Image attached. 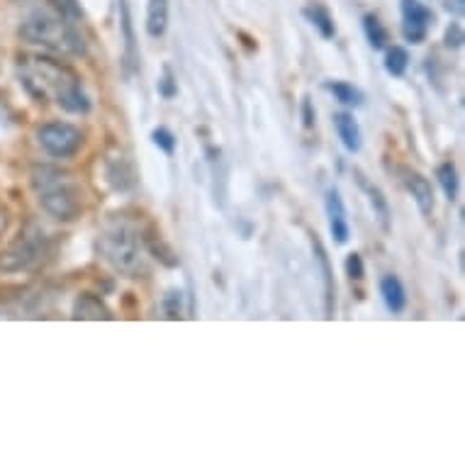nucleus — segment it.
Listing matches in <instances>:
<instances>
[{
  "instance_id": "nucleus-1",
  "label": "nucleus",
  "mask_w": 465,
  "mask_h": 465,
  "mask_svg": "<svg viewBox=\"0 0 465 465\" xmlns=\"http://www.w3.org/2000/svg\"><path fill=\"white\" fill-rule=\"evenodd\" d=\"M20 83L39 102L54 101L64 112L88 115L93 108L88 93L83 88L81 76L71 66L49 56L25 54L18 59Z\"/></svg>"
},
{
  "instance_id": "nucleus-2",
  "label": "nucleus",
  "mask_w": 465,
  "mask_h": 465,
  "mask_svg": "<svg viewBox=\"0 0 465 465\" xmlns=\"http://www.w3.org/2000/svg\"><path fill=\"white\" fill-rule=\"evenodd\" d=\"M29 183L42 210L52 219L73 222L83 215L86 195L73 174L56 166H35L29 174Z\"/></svg>"
},
{
  "instance_id": "nucleus-3",
  "label": "nucleus",
  "mask_w": 465,
  "mask_h": 465,
  "mask_svg": "<svg viewBox=\"0 0 465 465\" xmlns=\"http://www.w3.org/2000/svg\"><path fill=\"white\" fill-rule=\"evenodd\" d=\"M20 37L25 42H29V45L49 49L54 54L78 56L86 52V42H83L78 25L71 22V20H66L52 5L32 10L25 18V22L20 25Z\"/></svg>"
},
{
  "instance_id": "nucleus-4",
  "label": "nucleus",
  "mask_w": 465,
  "mask_h": 465,
  "mask_svg": "<svg viewBox=\"0 0 465 465\" xmlns=\"http://www.w3.org/2000/svg\"><path fill=\"white\" fill-rule=\"evenodd\" d=\"M98 249H101L102 258L125 278H142L146 271L139 229L125 219L110 222L98 239Z\"/></svg>"
},
{
  "instance_id": "nucleus-5",
  "label": "nucleus",
  "mask_w": 465,
  "mask_h": 465,
  "mask_svg": "<svg viewBox=\"0 0 465 465\" xmlns=\"http://www.w3.org/2000/svg\"><path fill=\"white\" fill-rule=\"evenodd\" d=\"M46 254H49V239L42 229L29 224L10 241L8 249L0 251V271L5 273L35 271L45 264Z\"/></svg>"
},
{
  "instance_id": "nucleus-6",
  "label": "nucleus",
  "mask_w": 465,
  "mask_h": 465,
  "mask_svg": "<svg viewBox=\"0 0 465 465\" xmlns=\"http://www.w3.org/2000/svg\"><path fill=\"white\" fill-rule=\"evenodd\" d=\"M83 132L71 122H45L37 129V144L54 159H71L83 149Z\"/></svg>"
},
{
  "instance_id": "nucleus-7",
  "label": "nucleus",
  "mask_w": 465,
  "mask_h": 465,
  "mask_svg": "<svg viewBox=\"0 0 465 465\" xmlns=\"http://www.w3.org/2000/svg\"><path fill=\"white\" fill-rule=\"evenodd\" d=\"M400 8L402 20H404L402 22V37L410 45H421L427 39V35H429V29L434 28L436 15L420 0H400Z\"/></svg>"
},
{
  "instance_id": "nucleus-8",
  "label": "nucleus",
  "mask_w": 465,
  "mask_h": 465,
  "mask_svg": "<svg viewBox=\"0 0 465 465\" xmlns=\"http://www.w3.org/2000/svg\"><path fill=\"white\" fill-rule=\"evenodd\" d=\"M105 181L110 183V188L118 192H125L129 188H135L137 183V171L135 164L119 146H112L105 154Z\"/></svg>"
},
{
  "instance_id": "nucleus-9",
  "label": "nucleus",
  "mask_w": 465,
  "mask_h": 465,
  "mask_svg": "<svg viewBox=\"0 0 465 465\" xmlns=\"http://www.w3.org/2000/svg\"><path fill=\"white\" fill-rule=\"evenodd\" d=\"M312 254H314V261L320 264L322 278H324V317L331 320L337 314V283H334V268H331V261H329L327 249L322 244V239L312 232L310 234Z\"/></svg>"
},
{
  "instance_id": "nucleus-10",
  "label": "nucleus",
  "mask_w": 465,
  "mask_h": 465,
  "mask_svg": "<svg viewBox=\"0 0 465 465\" xmlns=\"http://www.w3.org/2000/svg\"><path fill=\"white\" fill-rule=\"evenodd\" d=\"M119 32H122V42H125V54H122V66H125V76H135L139 73V45L137 35H135V25H132V12H129L127 0H119Z\"/></svg>"
},
{
  "instance_id": "nucleus-11",
  "label": "nucleus",
  "mask_w": 465,
  "mask_h": 465,
  "mask_svg": "<svg viewBox=\"0 0 465 465\" xmlns=\"http://www.w3.org/2000/svg\"><path fill=\"white\" fill-rule=\"evenodd\" d=\"M324 208H327L329 217V232L337 244H347L348 237H351V227H348L347 217V205H344V198L337 188H329L327 200H324Z\"/></svg>"
},
{
  "instance_id": "nucleus-12",
  "label": "nucleus",
  "mask_w": 465,
  "mask_h": 465,
  "mask_svg": "<svg viewBox=\"0 0 465 465\" xmlns=\"http://www.w3.org/2000/svg\"><path fill=\"white\" fill-rule=\"evenodd\" d=\"M402 183H404L407 192H410L412 198H414V202H417V210H420L424 217H431V215H434V205H436L431 183L421 174H417V171H410V168L402 171Z\"/></svg>"
},
{
  "instance_id": "nucleus-13",
  "label": "nucleus",
  "mask_w": 465,
  "mask_h": 465,
  "mask_svg": "<svg viewBox=\"0 0 465 465\" xmlns=\"http://www.w3.org/2000/svg\"><path fill=\"white\" fill-rule=\"evenodd\" d=\"M71 317L81 322H101V320L108 322L112 320L115 314L110 312L108 305H105L98 295H93V292H81V295L73 300Z\"/></svg>"
},
{
  "instance_id": "nucleus-14",
  "label": "nucleus",
  "mask_w": 465,
  "mask_h": 465,
  "mask_svg": "<svg viewBox=\"0 0 465 465\" xmlns=\"http://www.w3.org/2000/svg\"><path fill=\"white\" fill-rule=\"evenodd\" d=\"M334 129H337L339 139H341V144H344L348 154H358L361 151V144H363L361 125H358V119L351 112H337L334 115Z\"/></svg>"
},
{
  "instance_id": "nucleus-15",
  "label": "nucleus",
  "mask_w": 465,
  "mask_h": 465,
  "mask_svg": "<svg viewBox=\"0 0 465 465\" xmlns=\"http://www.w3.org/2000/svg\"><path fill=\"white\" fill-rule=\"evenodd\" d=\"M142 244H144L146 251L154 256L159 264L166 265V268H175V265L181 264V258H178V254L174 251V247H171L154 227L142 232Z\"/></svg>"
},
{
  "instance_id": "nucleus-16",
  "label": "nucleus",
  "mask_w": 465,
  "mask_h": 465,
  "mask_svg": "<svg viewBox=\"0 0 465 465\" xmlns=\"http://www.w3.org/2000/svg\"><path fill=\"white\" fill-rule=\"evenodd\" d=\"M168 12H171L168 0H149L146 3V35L154 39L164 37L168 29Z\"/></svg>"
},
{
  "instance_id": "nucleus-17",
  "label": "nucleus",
  "mask_w": 465,
  "mask_h": 465,
  "mask_svg": "<svg viewBox=\"0 0 465 465\" xmlns=\"http://www.w3.org/2000/svg\"><path fill=\"white\" fill-rule=\"evenodd\" d=\"M380 295H383L385 307L393 314H400L407 307V292H404V285H402L397 275H385L383 281H380Z\"/></svg>"
},
{
  "instance_id": "nucleus-18",
  "label": "nucleus",
  "mask_w": 465,
  "mask_h": 465,
  "mask_svg": "<svg viewBox=\"0 0 465 465\" xmlns=\"http://www.w3.org/2000/svg\"><path fill=\"white\" fill-rule=\"evenodd\" d=\"M365 192H368V202H371V210H373V217L378 222V227L383 229L385 234L393 229V212H390V205H388V198L383 195V191L378 185H371V183H363Z\"/></svg>"
},
{
  "instance_id": "nucleus-19",
  "label": "nucleus",
  "mask_w": 465,
  "mask_h": 465,
  "mask_svg": "<svg viewBox=\"0 0 465 465\" xmlns=\"http://www.w3.org/2000/svg\"><path fill=\"white\" fill-rule=\"evenodd\" d=\"M327 91L331 93L341 105H347V108H358V105H363V93L358 91L354 83L329 81Z\"/></svg>"
},
{
  "instance_id": "nucleus-20",
  "label": "nucleus",
  "mask_w": 465,
  "mask_h": 465,
  "mask_svg": "<svg viewBox=\"0 0 465 465\" xmlns=\"http://www.w3.org/2000/svg\"><path fill=\"white\" fill-rule=\"evenodd\" d=\"M305 18L310 20L312 25H314V29L320 32L324 39H331V37L337 35V28H334V20H331V15H329V10L324 8V5H307L305 8Z\"/></svg>"
},
{
  "instance_id": "nucleus-21",
  "label": "nucleus",
  "mask_w": 465,
  "mask_h": 465,
  "mask_svg": "<svg viewBox=\"0 0 465 465\" xmlns=\"http://www.w3.org/2000/svg\"><path fill=\"white\" fill-rule=\"evenodd\" d=\"M436 181H438V185H441L444 195H446V200H451V202L456 200L458 185H461V181H458V171H456V164H453V161H444V164L438 166Z\"/></svg>"
},
{
  "instance_id": "nucleus-22",
  "label": "nucleus",
  "mask_w": 465,
  "mask_h": 465,
  "mask_svg": "<svg viewBox=\"0 0 465 465\" xmlns=\"http://www.w3.org/2000/svg\"><path fill=\"white\" fill-rule=\"evenodd\" d=\"M407 66H410V52L397 45L388 46V52H385V71L395 76V78H400L407 71Z\"/></svg>"
},
{
  "instance_id": "nucleus-23",
  "label": "nucleus",
  "mask_w": 465,
  "mask_h": 465,
  "mask_svg": "<svg viewBox=\"0 0 465 465\" xmlns=\"http://www.w3.org/2000/svg\"><path fill=\"white\" fill-rule=\"evenodd\" d=\"M363 29H365V37H368V45L373 46L375 52L385 49V46H388V42H390V35H388V29L383 28V22L375 18V15H365Z\"/></svg>"
},
{
  "instance_id": "nucleus-24",
  "label": "nucleus",
  "mask_w": 465,
  "mask_h": 465,
  "mask_svg": "<svg viewBox=\"0 0 465 465\" xmlns=\"http://www.w3.org/2000/svg\"><path fill=\"white\" fill-rule=\"evenodd\" d=\"M156 91H159V95L164 101H174L175 95H178V78H175L171 66H164V73H161V78L156 83Z\"/></svg>"
},
{
  "instance_id": "nucleus-25",
  "label": "nucleus",
  "mask_w": 465,
  "mask_h": 465,
  "mask_svg": "<svg viewBox=\"0 0 465 465\" xmlns=\"http://www.w3.org/2000/svg\"><path fill=\"white\" fill-rule=\"evenodd\" d=\"M161 310H164L166 320H181L183 317V292L168 290L161 300Z\"/></svg>"
},
{
  "instance_id": "nucleus-26",
  "label": "nucleus",
  "mask_w": 465,
  "mask_h": 465,
  "mask_svg": "<svg viewBox=\"0 0 465 465\" xmlns=\"http://www.w3.org/2000/svg\"><path fill=\"white\" fill-rule=\"evenodd\" d=\"M49 5L59 10L66 20H71L76 25H81L83 22L81 3H78V0H49Z\"/></svg>"
},
{
  "instance_id": "nucleus-27",
  "label": "nucleus",
  "mask_w": 465,
  "mask_h": 465,
  "mask_svg": "<svg viewBox=\"0 0 465 465\" xmlns=\"http://www.w3.org/2000/svg\"><path fill=\"white\" fill-rule=\"evenodd\" d=\"M151 142H154L161 151H164L166 156H174L175 154V146H178V139L174 137V132L166 127H156L154 132H151Z\"/></svg>"
},
{
  "instance_id": "nucleus-28",
  "label": "nucleus",
  "mask_w": 465,
  "mask_h": 465,
  "mask_svg": "<svg viewBox=\"0 0 465 465\" xmlns=\"http://www.w3.org/2000/svg\"><path fill=\"white\" fill-rule=\"evenodd\" d=\"M344 268H347V275L351 278V281H363L365 265H363V258H361V254H348Z\"/></svg>"
},
{
  "instance_id": "nucleus-29",
  "label": "nucleus",
  "mask_w": 465,
  "mask_h": 465,
  "mask_svg": "<svg viewBox=\"0 0 465 465\" xmlns=\"http://www.w3.org/2000/svg\"><path fill=\"white\" fill-rule=\"evenodd\" d=\"M444 42H446L448 49H461L465 42V35H463V28H461V22H451L446 28V35H444Z\"/></svg>"
},
{
  "instance_id": "nucleus-30",
  "label": "nucleus",
  "mask_w": 465,
  "mask_h": 465,
  "mask_svg": "<svg viewBox=\"0 0 465 465\" xmlns=\"http://www.w3.org/2000/svg\"><path fill=\"white\" fill-rule=\"evenodd\" d=\"M300 115H302V127H305V129L314 127V119H317V112H314V105H312L310 95H305V98H302Z\"/></svg>"
},
{
  "instance_id": "nucleus-31",
  "label": "nucleus",
  "mask_w": 465,
  "mask_h": 465,
  "mask_svg": "<svg viewBox=\"0 0 465 465\" xmlns=\"http://www.w3.org/2000/svg\"><path fill=\"white\" fill-rule=\"evenodd\" d=\"M444 8H446L448 15L461 18V15L465 12V0H446V3H444Z\"/></svg>"
},
{
  "instance_id": "nucleus-32",
  "label": "nucleus",
  "mask_w": 465,
  "mask_h": 465,
  "mask_svg": "<svg viewBox=\"0 0 465 465\" xmlns=\"http://www.w3.org/2000/svg\"><path fill=\"white\" fill-rule=\"evenodd\" d=\"M8 224H10V212L8 208L0 202V239H3V234L8 232Z\"/></svg>"
}]
</instances>
